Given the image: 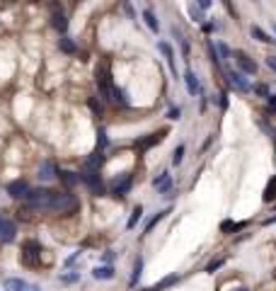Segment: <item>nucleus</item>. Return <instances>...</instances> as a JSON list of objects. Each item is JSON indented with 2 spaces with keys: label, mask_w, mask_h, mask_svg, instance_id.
Listing matches in <instances>:
<instances>
[{
  "label": "nucleus",
  "mask_w": 276,
  "mask_h": 291,
  "mask_svg": "<svg viewBox=\"0 0 276 291\" xmlns=\"http://www.w3.org/2000/svg\"><path fill=\"white\" fill-rule=\"evenodd\" d=\"M233 56H235V63L240 66V73H242V75H254V73H257V63H254L245 51L238 49V51H233Z\"/></svg>",
  "instance_id": "obj_7"
},
{
  "label": "nucleus",
  "mask_w": 276,
  "mask_h": 291,
  "mask_svg": "<svg viewBox=\"0 0 276 291\" xmlns=\"http://www.w3.org/2000/svg\"><path fill=\"white\" fill-rule=\"evenodd\" d=\"M143 20H145V27L150 29L153 34H158V32H160V22H158V17H155V12H153V10H143Z\"/></svg>",
  "instance_id": "obj_21"
},
{
  "label": "nucleus",
  "mask_w": 276,
  "mask_h": 291,
  "mask_svg": "<svg viewBox=\"0 0 276 291\" xmlns=\"http://www.w3.org/2000/svg\"><path fill=\"white\" fill-rule=\"evenodd\" d=\"M25 204L34 211H51V214H75L80 209V199L75 194L54 189H29Z\"/></svg>",
  "instance_id": "obj_1"
},
{
  "label": "nucleus",
  "mask_w": 276,
  "mask_h": 291,
  "mask_svg": "<svg viewBox=\"0 0 276 291\" xmlns=\"http://www.w3.org/2000/svg\"><path fill=\"white\" fill-rule=\"evenodd\" d=\"M111 105H116V107H129V97H126V92H124L121 87H114Z\"/></svg>",
  "instance_id": "obj_25"
},
{
  "label": "nucleus",
  "mask_w": 276,
  "mask_h": 291,
  "mask_svg": "<svg viewBox=\"0 0 276 291\" xmlns=\"http://www.w3.org/2000/svg\"><path fill=\"white\" fill-rule=\"evenodd\" d=\"M218 105H221V109H228V92L218 95Z\"/></svg>",
  "instance_id": "obj_39"
},
{
  "label": "nucleus",
  "mask_w": 276,
  "mask_h": 291,
  "mask_svg": "<svg viewBox=\"0 0 276 291\" xmlns=\"http://www.w3.org/2000/svg\"><path fill=\"white\" fill-rule=\"evenodd\" d=\"M58 180H61L66 187H75V184H80V173H73V170H61V173H58Z\"/></svg>",
  "instance_id": "obj_20"
},
{
  "label": "nucleus",
  "mask_w": 276,
  "mask_h": 291,
  "mask_svg": "<svg viewBox=\"0 0 276 291\" xmlns=\"http://www.w3.org/2000/svg\"><path fill=\"white\" fill-rule=\"evenodd\" d=\"M165 139V131H160V134H148L145 139H136L134 146H136L138 150H148V148H153L155 144H160Z\"/></svg>",
  "instance_id": "obj_15"
},
{
  "label": "nucleus",
  "mask_w": 276,
  "mask_h": 291,
  "mask_svg": "<svg viewBox=\"0 0 276 291\" xmlns=\"http://www.w3.org/2000/svg\"><path fill=\"white\" fill-rule=\"evenodd\" d=\"M235 291H249V289H245V287H240V289H235Z\"/></svg>",
  "instance_id": "obj_46"
},
{
  "label": "nucleus",
  "mask_w": 276,
  "mask_h": 291,
  "mask_svg": "<svg viewBox=\"0 0 276 291\" xmlns=\"http://www.w3.org/2000/svg\"><path fill=\"white\" fill-rule=\"evenodd\" d=\"M262 199H264V204H272L276 199V175L267 182V187H264V194H262Z\"/></svg>",
  "instance_id": "obj_23"
},
{
  "label": "nucleus",
  "mask_w": 276,
  "mask_h": 291,
  "mask_svg": "<svg viewBox=\"0 0 276 291\" xmlns=\"http://www.w3.org/2000/svg\"><path fill=\"white\" fill-rule=\"evenodd\" d=\"M107 163V155H104V150H95V153H90L87 158H85V170H92V173H100V168Z\"/></svg>",
  "instance_id": "obj_9"
},
{
  "label": "nucleus",
  "mask_w": 276,
  "mask_h": 291,
  "mask_svg": "<svg viewBox=\"0 0 276 291\" xmlns=\"http://www.w3.org/2000/svg\"><path fill=\"white\" fill-rule=\"evenodd\" d=\"M187 12H189L192 22H199V25H201V22L206 20V17H204V10H201V7H199L196 2H189V5H187Z\"/></svg>",
  "instance_id": "obj_26"
},
{
  "label": "nucleus",
  "mask_w": 276,
  "mask_h": 291,
  "mask_svg": "<svg viewBox=\"0 0 276 291\" xmlns=\"http://www.w3.org/2000/svg\"><path fill=\"white\" fill-rule=\"evenodd\" d=\"M184 150H187V146L179 144L174 148V153H172V165H182V160H184Z\"/></svg>",
  "instance_id": "obj_33"
},
{
  "label": "nucleus",
  "mask_w": 276,
  "mask_h": 291,
  "mask_svg": "<svg viewBox=\"0 0 276 291\" xmlns=\"http://www.w3.org/2000/svg\"><path fill=\"white\" fill-rule=\"evenodd\" d=\"M167 119L179 121V119H182V107H170V109H167Z\"/></svg>",
  "instance_id": "obj_35"
},
{
  "label": "nucleus",
  "mask_w": 276,
  "mask_h": 291,
  "mask_svg": "<svg viewBox=\"0 0 276 291\" xmlns=\"http://www.w3.org/2000/svg\"><path fill=\"white\" fill-rule=\"evenodd\" d=\"M87 105H90L92 114H95V116H102V112H104V107H102V100H97V97H90V100H87Z\"/></svg>",
  "instance_id": "obj_34"
},
{
  "label": "nucleus",
  "mask_w": 276,
  "mask_h": 291,
  "mask_svg": "<svg viewBox=\"0 0 276 291\" xmlns=\"http://www.w3.org/2000/svg\"><path fill=\"white\" fill-rule=\"evenodd\" d=\"M267 102H269V109H274V112H276V95H269V100H267Z\"/></svg>",
  "instance_id": "obj_41"
},
{
  "label": "nucleus",
  "mask_w": 276,
  "mask_h": 291,
  "mask_svg": "<svg viewBox=\"0 0 276 291\" xmlns=\"http://www.w3.org/2000/svg\"><path fill=\"white\" fill-rule=\"evenodd\" d=\"M158 49H160V54L165 56L167 61V68H170V73L177 78V66H174V51H172V46L167 44V41H158Z\"/></svg>",
  "instance_id": "obj_16"
},
{
  "label": "nucleus",
  "mask_w": 276,
  "mask_h": 291,
  "mask_svg": "<svg viewBox=\"0 0 276 291\" xmlns=\"http://www.w3.org/2000/svg\"><path fill=\"white\" fill-rule=\"evenodd\" d=\"M80 182H83L85 187L92 192V194H104V182H102V175L100 173H92V170H83L80 173Z\"/></svg>",
  "instance_id": "obj_5"
},
{
  "label": "nucleus",
  "mask_w": 276,
  "mask_h": 291,
  "mask_svg": "<svg viewBox=\"0 0 276 291\" xmlns=\"http://www.w3.org/2000/svg\"><path fill=\"white\" fill-rule=\"evenodd\" d=\"M267 66H269L272 71H276V56H269V58H267Z\"/></svg>",
  "instance_id": "obj_42"
},
{
  "label": "nucleus",
  "mask_w": 276,
  "mask_h": 291,
  "mask_svg": "<svg viewBox=\"0 0 276 291\" xmlns=\"http://www.w3.org/2000/svg\"><path fill=\"white\" fill-rule=\"evenodd\" d=\"M111 260H114V253H111V250L109 253H104V262H111Z\"/></svg>",
  "instance_id": "obj_44"
},
{
  "label": "nucleus",
  "mask_w": 276,
  "mask_h": 291,
  "mask_svg": "<svg viewBox=\"0 0 276 291\" xmlns=\"http://www.w3.org/2000/svg\"><path fill=\"white\" fill-rule=\"evenodd\" d=\"M78 257H80V250H78V253H73V255H70V257H68V260H66V264H68V267H70V264H73V262L78 260Z\"/></svg>",
  "instance_id": "obj_40"
},
{
  "label": "nucleus",
  "mask_w": 276,
  "mask_h": 291,
  "mask_svg": "<svg viewBox=\"0 0 276 291\" xmlns=\"http://www.w3.org/2000/svg\"><path fill=\"white\" fill-rule=\"evenodd\" d=\"M240 228H245V223H242V221H223V223H221V231L223 233L240 231Z\"/></svg>",
  "instance_id": "obj_32"
},
{
  "label": "nucleus",
  "mask_w": 276,
  "mask_h": 291,
  "mask_svg": "<svg viewBox=\"0 0 276 291\" xmlns=\"http://www.w3.org/2000/svg\"><path fill=\"white\" fill-rule=\"evenodd\" d=\"M153 187L158 189V194H170L172 192V175L167 173H160L155 180H153Z\"/></svg>",
  "instance_id": "obj_13"
},
{
  "label": "nucleus",
  "mask_w": 276,
  "mask_h": 291,
  "mask_svg": "<svg viewBox=\"0 0 276 291\" xmlns=\"http://www.w3.org/2000/svg\"><path fill=\"white\" fill-rule=\"evenodd\" d=\"M58 279H61L63 284H75V282L80 279V274H78V272H75V274H61Z\"/></svg>",
  "instance_id": "obj_36"
},
{
  "label": "nucleus",
  "mask_w": 276,
  "mask_h": 291,
  "mask_svg": "<svg viewBox=\"0 0 276 291\" xmlns=\"http://www.w3.org/2000/svg\"><path fill=\"white\" fill-rule=\"evenodd\" d=\"M5 291H36V287H32L27 284L25 279H17V277H10V279H5Z\"/></svg>",
  "instance_id": "obj_17"
},
{
  "label": "nucleus",
  "mask_w": 276,
  "mask_h": 291,
  "mask_svg": "<svg viewBox=\"0 0 276 291\" xmlns=\"http://www.w3.org/2000/svg\"><path fill=\"white\" fill-rule=\"evenodd\" d=\"M184 83H187V92L196 97V95H201V80L196 78V73H194L192 68H187L184 71Z\"/></svg>",
  "instance_id": "obj_14"
},
{
  "label": "nucleus",
  "mask_w": 276,
  "mask_h": 291,
  "mask_svg": "<svg viewBox=\"0 0 276 291\" xmlns=\"http://www.w3.org/2000/svg\"><path fill=\"white\" fill-rule=\"evenodd\" d=\"M216 51H218V58H221V66H225V68H228V58L233 56V51H230L223 41H216Z\"/></svg>",
  "instance_id": "obj_27"
},
{
  "label": "nucleus",
  "mask_w": 276,
  "mask_h": 291,
  "mask_svg": "<svg viewBox=\"0 0 276 291\" xmlns=\"http://www.w3.org/2000/svg\"><path fill=\"white\" fill-rule=\"evenodd\" d=\"M109 146V139H107V129L104 126H100L97 129V150H104Z\"/></svg>",
  "instance_id": "obj_31"
},
{
  "label": "nucleus",
  "mask_w": 276,
  "mask_h": 291,
  "mask_svg": "<svg viewBox=\"0 0 276 291\" xmlns=\"http://www.w3.org/2000/svg\"><path fill=\"white\" fill-rule=\"evenodd\" d=\"M223 262H225V260H211L208 264H206V272H216V269H221Z\"/></svg>",
  "instance_id": "obj_37"
},
{
  "label": "nucleus",
  "mask_w": 276,
  "mask_h": 291,
  "mask_svg": "<svg viewBox=\"0 0 276 291\" xmlns=\"http://www.w3.org/2000/svg\"><path fill=\"white\" fill-rule=\"evenodd\" d=\"M92 277H95V279H102V282H109V279L116 277V272H114L111 264H100V267L92 269Z\"/></svg>",
  "instance_id": "obj_18"
},
{
  "label": "nucleus",
  "mask_w": 276,
  "mask_h": 291,
  "mask_svg": "<svg viewBox=\"0 0 276 291\" xmlns=\"http://www.w3.org/2000/svg\"><path fill=\"white\" fill-rule=\"evenodd\" d=\"M274 32H276V22H274Z\"/></svg>",
  "instance_id": "obj_48"
},
{
  "label": "nucleus",
  "mask_w": 276,
  "mask_h": 291,
  "mask_svg": "<svg viewBox=\"0 0 276 291\" xmlns=\"http://www.w3.org/2000/svg\"><path fill=\"white\" fill-rule=\"evenodd\" d=\"M140 274H143V257L138 255L136 262H134V272H131V279H129V287L134 289L138 284V279H140Z\"/></svg>",
  "instance_id": "obj_24"
},
{
  "label": "nucleus",
  "mask_w": 276,
  "mask_h": 291,
  "mask_svg": "<svg viewBox=\"0 0 276 291\" xmlns=\"http://www.w3.org/2000/svg\"><path fill=\"white\" fill-rule=\"evenodd\" d=\"M131 187H134V175L131 173H121L111 180V194L114 197H126L131 192Z\"/></svg>",
  "instance_id": "obj_4"
},
{
  "label": "nucleus",
  "mask_w": 276,
  "mask_h": 291,
  "mask_svg": "<svg viewBox=\"0 0 276 291\" xmlns=\"http://www.w3.org/2000/svg\"><path fill=\"white\" fill-rule=\"evenodd\" d=\"M58 46H61V51H63V54H75V41H73L68 34L58 39Z\"/></svg>",
  "instance_id": "obj_28"
},
{
  "label": "nucleus",
  "mask_w": 276,
  "mask_h": 291,
  "mask_svg": "<svg viewBox=\"0 0 276 291\" xmlns=\"http://www.w3.org/2000/svg\"><path fill=\"white\" fill-rule=\"evenodd\" d=\"M249 32H252V36H254V39H259V41H264V44H274V41H276V39H272L264 29L257 27V25H252V29H249Z\"/></svg>",
  "instance_id": "obj_29"
},
{
  "label": "nucleus",
  "mask_w": 276,
  "mask_h": 291,
  "mask_svg": "<svg viewBox=\"0 0 276 291\" xmlns=\"http://www.w3.org/2000/svg\"><path fill=\"white\" fill-rule=\"evenodd\" d=\"M140 218H143V206H140V204H136V206H134V211H131V218H129L126 228H129V231H131V228H136V223L140 221Z\"/></svg>",
  "instance_id": "obj_30"
},
{
  "label": "nucleus",
  "mask_w": 276,
  "mask_h": 291,
  "mask_svg": "<svg viewBox=\"0 0 276 291\" xmlns=\"http://www.w3.org/2000/svg\"><path fill=\"white\" fill-rule=\"evenodd\" d=\"M95 83L100 90V97L102 102H111V95H114V80H111V68L107 61H102L97 68H95Z\"/></svg>",
  "instance_id": "obj_2"
},
{
  "label": "nucleus",
  "mask_w": 276,
  "mask_h": 291,
  "mask_svg": "<svg viewBox=\"0 0 276 291\" xmlns=\"http://www.w3.org/2000/svg\"><path fill=\"white\" fill-rule=\"evenodd\" d=\"M196 5H199V7H201V10H208V7H211V2H208V0H199V2H196Z\"/></svg>",
  "instance_id": "obj_43"
},
{
  "label": "nucleus",
  "mask_w": 276,
  "mask_h": 291,
  "mask_svg": "<svg viewBox=\"0 0 276 291\" xmlns=\"http://www.w3.org/2000/svg\"><path fill=\"white\" fill-rule=\"evenodd\" d=\"M15 233H17L15 221L0 216V240H2V243H12V240H15Z\"/></svg>",
  "instance_id": "obj_10"
},
{
  "label": "nucleus",
  "mask_w": 276,
  "mask_h": 291,
  "mask_svg": "<svg viewBox=\"0 0 276 291\" xmlns=\"http://www.w3.org/2000/svg\"><path fill=\"white\" fill-rule=\"evenodd\" d=\"M272 223H276V216H272V218H267V221H264V226H272Z\"/></svg>",
  "instance_id": "obj_45"
},
{
  "label": "nucleus",
  "mask_w": 276,
  "mask_h": 291,
  "mask_svg": "<svg viewBox=\"0 0 276 291\" xmlns=\"http://www.w3.org/2000/svg\"><path fill=\"white\" fill-rule=\"evenodd\" d=\"M36 177H39L41 182H51L54 177H58V168H56L51 160H44V163L39 165V170H36Z\"/></svg>",
  "instance_id": "obj_12"
},
{
  "label": "nucleus",
  "mask_w": 276,
  "mask_h": 291,
  "mask_svg": "<svg viewBox=\"0 0 276 291\" xmlns=\"http://www.w3.org/2000/svg\"><path fill=\"white\" fill-rule=\"evenodd\" d=\"M7 194H10L12 199H27V194H29L27 180H15V182H10V184H7Z\"/></svg>",
  "instance_id": "obj_8"
},
{
  "label": "nucleus",
  "mask_w": 276,
  "mask_h": 291,
  "mask_svg": "<svg viewBox=\"0 0 276 291\" xmlns=\"http://www.w3.org/2000/svg\"><path fill=\"white\" fill-rule=\"evenodd\" d=\"M167 214H170V209H163V211H158V214H155V216H153V218H150V221L145 223V228H143V235L153 233V228H155V226H158V223H160V221L165 218Z\"/></svg>",
  "instance_id": "obj_22"
},
{
  "label": "nucleus",
  "mask_w": 276,
  "mask_h": 291,
  "mask_svg": "<svg viewBox=\"0 0 276 291\" xmlns=\"http://www.w3.org/2000/svg\"><path fill=\"white\" fill-rule=\"evenodd\" d=\"M41 253H44V248H41L39 240H25V243H22V255H20V260L25 262L27 267H39Z\"/></svg>",
  "instance_id": "obj_3"
},
{
  "label": "nucleus",
  "mask_w": 276,
  "mask_h": 291,
  "mask_svg": "<svg viewBox=\"0 0 276 291\" xmlns=\"http://www.w3.org/2000/svg\"><path fill=\"white\" fill-rule=\"evenodd\" d=\"M274 279H276V269H274Z\"/></svg>",
  "instance_id": "obj_47"
},
{
  "label": "nucleus",
  "mask_w": 276,
  "mask_h": 291,
  "mask_svg": "<svg viewBox=\"0 0 276 291\" xmlns=\"http://www.w3.org/2000/svg\"><path fill=\"white\" fill-rule=\"evenodd\" d=\"M254 92H257V95H262V97H267V100H269V95H272L267 85H254Z\"/></svg>",
  "instance_id": "obj_38"
},
{
  "label": "nucleus",
  "mask_w": 276,
  "mask_h": 291,
  "mask_svg": "<svg viewBox=\"0 0 276 291\" xmlns=\"http://www.w3.org/2000/svg\"><path fill=\"white\" fill-rule=\"evenodd\" d=\"M51 27H54L58 34H63V36H66V32H68V17H66V12H63L61 5H51Z\"/></svg>",
  "instance_id": "obj_6"
},
{
  "label": "nucleus",
  "mask_w": 276,
  "mask_h": 291,
  "mask_svg": "<svg viewBox=\"0 0 276 291\" xmlns=\"http://www.w3.org/2000/svg\"><path fill=\"white\" fill-rule=\"evenodd\" d=\"M177 282H179V274L174 272V274H167V277H163L158 284H153L148 291H165V289H170V287H174Z\"/></svg>",
  "instance_id": "obj_19"
},
{
  "label": "nucleus",
  "mask_w": 276,
  "mask_h": 291,
  "mask_svg": "<svg viewBox=\"0 0 276 291\" xmlns=\"http://www.w3.org/2000/svg\"><path fill=\"white\" fill-rule=\"evenodd\" d=\"M225 75L230 78V83H233V85L238 87V90H242V92H249V90H252V85L247 83V78H245V75H242L240 71H233V68H225Z\"/></svg>",
  "instance_id": "obj_11"
}]
</instances>
